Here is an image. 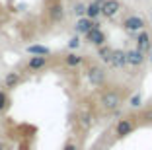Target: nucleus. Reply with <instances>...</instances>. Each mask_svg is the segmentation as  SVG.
I'll return each instance as SVG.
<instances>
[{
    "instance_id": "obj_25",
    "label": "nucleus",
    "mask_w": 152,
    "mask_h": 150,
    "mask_svg": "<svg viewBox=\"0 0 152 150\" xmlns=\"http://www.w3.org/2000/svg\"><path fill=\"white\" fill-rule=\"evenodd\" d=\"M0 150H6V144H4V142H0Z\"/></svg>"
},
{
    "instance_id": "obj_1",
    "label": "nucleus",
    "mask_w": 152,
    "mask_h": 150,
    "mask_svg": "<svg viewBox=\"0 0 152 150\" xmlns=\"http://www.w3.org/2000/svg\"><path fill=\"white\" fill-rule=\"evenodd\" d=\"M99 103L103 105V109L107 111H115L117 107L123 103V100H121V96L117 92H113V90H107V92H103L102 97H99Z\"/></svg>"
},
{
    "instance_id": "obj_5",
    "label": "nucleus",
    "mask_w": 152,
    "mask_h": 150,
    "mask_svg": "<svg viewBox=\"0 0 152 150\" xmlns=\"http://www.w3.org/2000/svg\"><path fill=\"white\" fill-rule=\"evenodd\" d=\"M121 12V2L119 0H105L102 4V14L107 16V18H113Z\"/></svg>"
},
{
    "instance_id": "obj_21",
    "label": "nucleus",
    "mask_w": 152,
    "mask_h": 150,
    "mask_svg": "<svg viewBox=\"0 0 152 150\" xmlns=\"http://www.w3.org/2000/svg\"><path fill=\"white\" fill-rule=\"evenodd\" d=\"M140 103H142V97H140L139 94H134V96L131 97V107H139Z\"/></svg>"
},
{
    "instance_id": "obj_23",
    "label": "nucleus",
    "mask_w": 152,
    "mask_h": 150,
    "mask_svg": "<svg viewBox=\"0 0 152 150\" xmlns=\"http://www.w3.org/2000/svg\"><path fill=\"white\" fill-rule=\"evenodd\" d=\"M63 150H78V146L74 144V142H66V144H64V148Z\"/></svg>"
},
{
    "instance_id": "obj_17",
    "label": "nucleus",
    "mask_w": 152,
    "mask_h": 150,
    "mask_svg": "<svg viewBox=\"0 0 152 150\" xmlns=\"http://www.w3.org/2000/svg\"><path fill=\"white\" fill-rule=\"evenodd\" d=\"M27 53H35L37 57H45V55L49 53V49L41 47V45H33V47H27Z\"/></svg>"
},
{
    "instance_id": "obj_12",
    "label": "nucleus",
    "mask_w": 152,
    "mask_h": 150,
    "mask_svg": "<svg viewBox=\"0 0 152 150\" xmlns=\"http://www.w3.org/2000/svg\"><path fill=\"white\" fill-rule=\"evenodd\" d=\"M102 14V6L98 4V2H90L88 6H86V18H90V20H96Z\"/></svg>"
},
{
    "instance_id": "obj_14",
    "label": "nucleus",
    "mask_w": 152,
    "mask_h": 150,
    "mask_svg": "<svg viewBox=\"0 0 152 150\" xmlns=\"http://www.w3.org/2000/svg\"><path fill=\"white\" fill-rule=\"evenodd\" d=\"M4 84H6V88H16L20 84V74L18 72H8L4 78Z\"/></svg>"
},
{
    "instance_id": "obj_16",
    "label": "nucleus",
    "mask_w": 152,
    "mask_h": 150,
    "mask_svg": "<svg viewBox=\"0 0 152 150\" xmlns=\"http://www.w3.org/2000/svg\"><path fill=\"white\" fill-rule=\"evenodd\" d=\"M82 61H84V59L78 57V55H74V53H68L66 57H64V62H66L68 66H80Z\"/></svg>"
},
{
    "instance_id": "obj_6",
    "label": "nucleus",
    "mask_w": 152,
    "mask_h": 150,
    "mask_svg": "<svg viewBox=\"0 0 152 150\" xmlns=\"http://www.w3.org/2000/svg\"><path fill=\"white\" fill-rule=\"evenodd\" d=\"M86 39L92 45H96V47H102V45L105 43V33H103L99 27H92V29L86 33Z\"/></svg>"
},
{
    "instance_id": "obj_9",
    "label": "nucleus",
    "mask_w": 152,
    "mask_h": 150,
    "mask_svg": "<svg viewBox=\"0 0 152 150\" xmlns=\"http://www.w3.org/2000/svg\"><path fill=\"white\" fill-rule=\"evenodd\" d=\"M137 49L139 51H150V35H148V31H139V35H137Z\"/></svg>"
},
{
    "instance_id": "obj_8",
    "label": "nucleus",
    "mask_w": 152,
    "mask_h": 150,
    "mask_svg": "<svg viewBox=\"0 0 152 150\" xmlns=\"http://www.w3.org/2000/svg\"><path fill=\"white\" fill-rule=\"evenodd\" d=\"M127 62H129L131 66H142L144 64V53L139 51V49L129 51V53H127Z\"/></svg>"
},
{
    "instance_id": "obj_13",
    "label": "nucleus",
    "mask_w": 152,
    "mask_h": 150,
    "mask_svg": "<svg viewBox=\"0 0 152 150\" xmlns=\"http://www.w3.org/2000/svg\"><path fill=\"white\" fill-rule=\"evenodd\" d=\"M125 64H129V62H127V53H123V51H113V66L123 68Z\"/></svg>"
},
{
    "instance_id": "obj_3",
    "label": "nucleus",
    "mask_w": 152,
    "mask_h": 150,
    "mask_svg": "<svg viewBox=\"0 0 152 150\" xmlns=\"http://www.w3.org/2000/svg\"><path fill=\"white\" fill-rule=\"evenodd\" d=\"M88 78L92 82V86H102L105 82V72H103L102 66L98 64H90L88 66Z\"/></svg>"
},
{
    "instance_id": "obj_24",
    "label": "nucleus",
    "mask_w": 152,
    "mask_h": 150,
    "mask_svg": "<svg viewBox=\"0 0 152 150\" xmlns=\"http://www.w3.org/2000/svg\"><path fill=\"white\" fill-rule=\"evenodd\" d=\"M144 119H146V121H152V109H148L146 113H144Z\"/></svg>"
},
{
    "instance_id": "obj_10",
    "label": "nucleus",
    "mask_w": 152,
    "mask_h": 150,
    "mask_svg": "<svg viewBox=\"0 0 152 150\" xmlns=\"http://www.w3.org/2000/svg\"><path fill=\"white\" fill-rule=\"evenodd\" d=\"M92 27H99V23L94 22V20H90V18H82L76 23V31H78V33H88Z\"/></svg>"
},
{
    "instance_id": "obj_27",
    "label": "nucleus",
    "mask_w": 152,
    "mask_h": 150,
    "mask_svg": "<svg viewBox=\"0 0 152 150\" xmlns=\"http://www.w3.org/2000/svg\"><path fill=\"white\" fill-rule=\"evenodd\" d=\"M55 2H57V0H55Z\"/></svg>"
},
{
    "instance_id": "obj_18",
    "label": "nucleus",
    "mask_w": 152,
    "mask_h": 150,
    "mask_svg": "<svg viewBox=\"0 0 152 150\" xmlns=\"http://www.w3.org/2000/svg\"><path fill=\"white\" fill-rule=\"evenodd\" d=\"M80 125H82V129H90V125H92V119H90V115H88V113H82V115H80Z\"/></svg>"
},
{
    "instance_id": "obj_2",
    "label": "nucleus",
    "mask_w": 152,
    "mask_h": 150,
    "mask_svg": "<svg viewBox=\"0 0 152 150\" xmlns=\"http://www.w3.org/2000/svg\"><path fill=\"white\" fill-rule=\"evenodd\" d=\"M134 129H137V121H134L133 117H123V119H119V123L115 125V135L119 138L129 137Z\"/></svg>"
},
{
    "instance_id": "obj_20",
    "label": "nucleus",
    "mask_w": 152,
    "mask_h": 150,
    "mask_svg": "<svg viewBox=\"0 0 152 150\" xmlns=\"http://www.w3.org/2000/svg\"><path fill=\"white\" fill-rule=\"evenodd\" d=\"M74 14L76 16H86V4H82V2L74 4Z\"/></svg>"
},
{
    "instance_id": "obj_26",
    "label": "nucleus",
    "mask_w": 152,
    "mask_h": 150,
    "mask_svg": "<svg viewBox=\"0 0 152 150\" xmlns=\"http://www.w3.org/2000/svg\"><path fill=\"white\" fill-rule=\"evenodd\" d=\"M148 59H150V62H152V51H150V57H148Z\"/></svg>"
},
{
    "instance_id": "obj_19",
    "label": "nucleus",
    "mask_w": 152,
    "mask_h": 150,
    "mask_svg": "<svg viewBox=\"0 0 152 150\" xmlns=\"http://www.w3.org/2000/svg\"><path fill=\"white\" fill-rule=\"evenodd\" d=\"M6 107H8V96L4 90H0V111H4Z\"/></svg>"
},
{
    "instance_id": "obj_7",
    "label": "nucleus",
    "mask_w": 152,
    "mask_h": 150,
    "mask_svg": "<svg viewBox=\"0 0 152 150\" xmlns=\"http://www.w3.org/2000/svg\"><path fill=\"white\" fill-rule=\"evenodd\" d=\"M47 16H49V20H51L53 23L63 22V18H64L63 4H61V2H55V4H51V8L47 10Z\"/></svg>"
},
{
    "instance_id": "obj_22",
    "label": "nucleus",
    "mask_w": 152,
    "mask_h": 150,
    "mask_svg": "<svg viewBox=\"0 0 152 150\" xmlns=\"http://www.w3.org/2000/svg\"><path fill=\"white\" fill-rule=\"evenodd\" d=\"M68 47H70V49H78V47H80V39H78V37H72L70 43H68Z\"/></svg>"
},
{
    "instance_id": "obj_4",
    "label": "nucleus",
    "mask_w": 152,
    "mask_h": 150,
    "mask_svg": "<svg viewBox=\"0 0 152 150\" xmlns=\"http://www.w3.org/2000/svg\"><path fill=\"white\" fill-rule=\"evenodd\" d=\"M123 26L129 31H142L144 26H146V22H144L140 16H127V18L123 20Z\"/></svg>"
},
{
    "instance_id": "obj_11",
    "label": "nucleus",
    "mask_w": 152,
    "mask_h": 150,
    "mask_svg": "<svg viewBox=\"0 0 152 150\" xmlns=\"http://www.w3.org/2000/svg\"><path fill=\"white\" fill-rule=\"evenodd\" d=\"M45 64H47V57H31L27 61V68L29 70H39Z\"/></svg>"
},
{
    "instance_id": "obj_15",
    "label": "nucleus",
    "mask_w": 152,
    "mask_h": 150,
    "mask_svg": "<svg viewBox=\"0 0 152 150\" xmlns=\"http://www.w3.org/2000/svg\"><path fill=\"white\" fill-rule=\"evenodd\" d=\"M99 55H102V61L109 62V64H113V49L105 47V45H102L99 47Z\"/></svg>"
}]
</instances>
